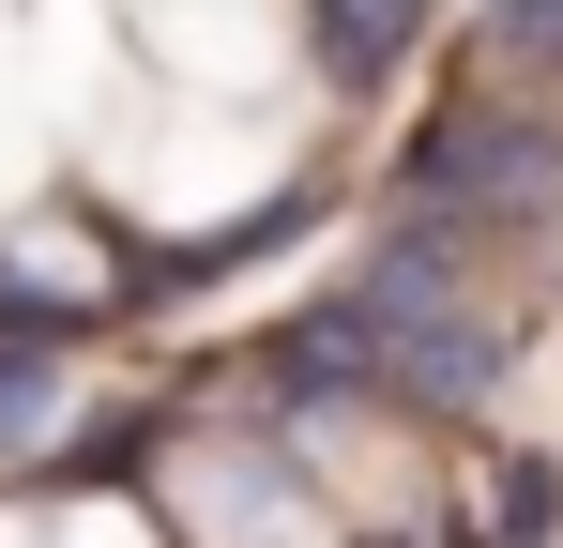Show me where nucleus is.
Segmentation results:
<instances>
[{"label": "nucleus", "instance_id": "obj_1", "mask_svg": "<svg viewBox=\"0 0 563 548\" xmlns=\"http://www.w3.org/2000/svg\"><path fill=\"white\" fill-rule=\"evenodd\" d=\"M335 351H366V381L427 396V412H472L487 396V320H472L457 274H442V229H411L396 260H366V289L335 305Z\"/></svg>", "mask_w": 563, "mask_h": 548}, {"label": "nucleus", "instance_id": "obj_2", "mask_svg": "<svg viewBox=\"0 0 563 548\" xmlns=\"http://www.w3.org/2000/svg\"><path fill=\"white\" fill-rule=\"evenodd\" d=\"M503 31H518L533 62H563V0H503Z\"/></svg>", "mask_w": 563, "mask_h": 548}]
</instances>
